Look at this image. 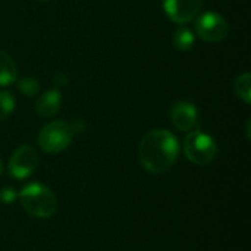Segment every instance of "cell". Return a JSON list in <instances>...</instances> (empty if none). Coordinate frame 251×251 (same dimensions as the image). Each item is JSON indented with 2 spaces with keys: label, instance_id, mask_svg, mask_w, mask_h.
<instances>
[{
  "label": "cell",
  "instance_id": "obj_1",
  "mask_svg": "<svg viewBox=\"0 0 251 251\" xmlns=\"http://www.w3.org/2000/svg\"><path fill=\"white\" fill-rule=\"evenodd\" d=\"M179 154V143L168 129L147 132L138 147V157L150 174H163L172 168Z\"/></svg>",
  "mask_w": 251,
  "mask_h": 251
},
{
  "label": "cell",
  "instance_id": "obj_2",
  "mask_svg": "<svg viewBox=\"0 0 251 251\" xmlns=\"http://www.w3.org/2000/svg\"><path fill=\"white\" fill-rule=\"evenodd\" d=\"M22 207L34 218L47 219L56 213L57 199L54 193L43 184H29L19 193Z\"/></svg>",
  "mask_w": 251,
  "mask_h": 251
},
{
  "label": "cell",
  "instance_id": "obj_3",
  "mask_svg": "<svg viewBox=\"0 0 251 251\" xmlns=\"http://www.w3.org/2000/svg\"><path fill=\"white\" fill-rule=\"evenodd\" d=\"M184 154L191 163L206 166L216 159L218 144L207 132L193 129L184 140Z\"/></svg>",
  "mask_w": 251,
  "mask_h": 251
},
{
  "label": "cell",
  "instance_id": "obj_4",
  "mask_svg": "<svg viewBox=\"0 0 251 251\" xmlns=\"http://www.w3.org/2000/svg\"><path fill=\"white\" fill-rule=\"evenodd\" d=\"M74 128L69 122L65 121H53L43 126L38 134V144L43 151L49 154L62 153L69 147L74 140Z\"/></svg>",
  "mask_w": 251,
  "mask_h": 251
},
{
  "label": "cell",
  "instance_id": "obj_5",
  "mask_svg": "<svg viewBox=\"0 0 251 251\" xmlns=\"http://www.w3.org/2000/svg\"><path fill=\"white\" fill-rule=\"evenodd\" d=\"M196 34L207 43L221 41L228 35V22L218 12L209 10L197 18Z\"/></svg>",
  "mask_w": 251,
  "mask_h": 251
},
{
  "label": "cell",
  "instance_id": "obj_6",
  "mask_svg": "<svg viewBox=\"0 0 251 251\" xmlns=\"http://www.w3.org/2000/svg\"><path fill=\"white\" fill-rule=\"evenodd\" d=\"M40 157L34 147L21 146L9 160V174L15 179H25L31 176L38 168Z\"/></svg>",
  "mask_w": 251,
  "mask_h": 251
},
{
  "label": "cell",
  "instance_id": "obj_7",
  "mask_svg": "<svg viewBox=\"0 0 251 251\" xmlns=\"http://www.w3.org/2000/svg\"><path fill=\"white\" fill-rule=\"evenodd\" d=\"M204 0H163L166 16L179 25L191 22L203 7Z\"/></svg>",
  "mask_w": 251,
  "mask_h": 251
},
{
  "label": "cell",
  "instance_id": "obj_8",
  "mask_svg": "<svg viewBox=\"0 0 251 251\" xmlns=\"http://www.w3.org/2000/svg\"><path fill=\"white\" fill-rule=\"evenodd\" d=\"M171 121L179 131H193L199 121L197 107L187 100L176 101L171 109Z\"/></svg>",
  "mask_w": 251,
  "mask_h": 251
},
{
  "label": "cell",
  "instance_id": "obj_9",
  "mask_svg": "<svg viewBox=\"0 0 251 251\" xmlns=\"http://www.w3.org/2000/svg\"><path fill=\"white\" fill-rule=\"evenodd\" d=\"M62 104V94L59 90H47L44 91L35 103V110L43 118H51L60 110Z\"/></svg>",
  "mask_w": 251,
  "mask_h": 251
},
{
  "label": "cell",
  "instance_id": "obj_10",
  "mask_svg": "<svg viewBox=\"0 0 251 251\" xmlns=\"http://www.w3.org/2000/svg\"><path fill=\"white\" fill-rule=\"evenodd\" d=\"M18 69L13 59L3 50H0V87H7L16 81Z\"/></svg>",
  "mask_w": 251,
  "mask_h": 251
},
{
  "label": "cell",
  "instance_id": "obj_11",
  "mask_svg": "<svg viewBox=\"0 0 251 251\" xmlns=\"http://www.w3.org/2000/svg\"><path fill=\"white\" fill-rule=\"evenodd\" d=\"M172 43H174L175 49L187 51V50L193 49V46L196 43V35H194V32L191 29H188L185 26H181L174 32Z\"/></svg>",
  "mask_w": 251,
  "mask_h": 251
},
{
  "label": "cell",
  "instance_id": "obj_12",
  "mask_svg": "<svg viewBox=\"0 0 251 251\" xmlns=\"http://www.w3.org/2000/svg\"><path fill=\"white\" fill-rule=\"evenodd\" d=\"M235 93L237 96L246 103H251V76L249 72H244L243 75H240L235 81Z\"/></svg>",
  "mask_w": 251,
  "mask_h": 251
},
{
  "label": "cell",
  "instance_id": "obj_13",
  "mask_svg": "<svg viewBox=\"0 0 251 251\" xmlns=\"http://www.w3.org/2000/svg\"><path fill=\"white\" fill-rule=\"evenodd\" d=\"M18 90L25 97H34L40 91V84H38V81L35 78L25 76V78H22V79L18 81Z\"/></svg>",
  "mask_w": 251,
  "mask_h": 251
},
{
  "label": "cell",
  "instance_id": "obj_14",
  "mask_svg": "<svg viewBox=\"0 0 251 251\" xmlns=\"http://www.w3.org/2000/svg\"><path fill=\"white\" fill-rule=\"evenodd\" d=\"M15 109V97L7 91H0V121L6 119Z\"/></svg>",
  "mask_w": 251,
  "mask_h": 251
},
{
  "label": "cell",
  "instance_id": "obj_15",
  "mask_svg": "<svg viewBox=\"0 0 251 251\" xmlns=\"http://www.w3.org/2000/svg\"><path fill=\"white\" fill-rule=\"evenodd\" d=\"M16 199V193L12 188H1L0 190V201L1 203H12Z\"/></svg>",
  "mask_w": 251,
  "mask_h": 251
},
{
  "label": "cell",
  "instance_id": "obj_16",
  "mask_svg": "<svg viewBox=\"0 0 251 251\" xmlns=\"http://www.w3.org/2000/svg\"><path fill=\"white\" fill-rule=\"evenodd\" d=\"M66 81H68L66 74L59 72V74H56V75H54V84H56V85H65V84H66Z\"/></svg>",
  "mask_w": 251,
  "mask_h": 251
},
{
  "label": "cell",
  "instance_id": "obj_17",
  "mask_svg": "<svg viewBox=\"0 0 251 251\" xmlns=\"http://www.w3.org/2000/svg\"><path fill=\"white\" fill-rule=\"evenodd\" d=\"M3 174V162H1V159H0V175Z\"/></svg>",
  "mask_w": 251,
  "mask_h": 251
},
{
  "label": "cell",
  "instance_id": "obj_18",
  "mask_svg": "<svg viewBox=\"0 0 251 251\" xmlns=\"http://www.w3.org/2000/svg\"><path fill=\"white\" fill-rule=\"evenodd\" d=\"M38 1H47V0H38Z\"/></svg>",
  "mask_w": 251,
  "mask_h": 251
}]
</instances>
